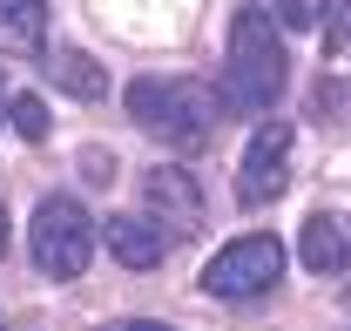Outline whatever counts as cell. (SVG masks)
I'll return each instance as SVG.
<instances>
[{
  "label": "cell",
  "mask_w": 351,
  "mask_h": 331,
  "mask_svg": "<svg viewBox=\"0 0 351 331\" xmlns=\"http://www.w3.org/2000/svg\"><path fill=\"white\" fill-rule=\"evenodd\" d=\"M41 68L54 75V88L75 95V102H101V95H108V68H101L88 47H54V54H41Z\"/></svg>",
  "instance_id": "obj_9"
},
{
  "label": "cell",
  "mask_w": 351,
  "mask_h": 331,
  "mask_svg": "<svg viewBox=\"0 0 351 331\" xmlns=\"http://www.w3.org/2000/svg\"><path fill=\"white\" fill-rule=\"evenodd\" d=\"M142 203H149V223L162 237H196L203 230V190L189 169H149L142 176Z\"/></svg>",
  "instance_id": "obj_6"
},
{
  "label": "cell",
  "mask_w": 351,
  "mask_h": 331,
  "mask_svg": "<svg viewBox=\"0 0 351 331\" xmlns=\"http://www.w3.org/2000/svg\"><path fill=\"white\" fill-rule=\"evenodd\" d=\"M284 277V244L277 237H237L203 264V290L210 297H263V290Z\"/></svg>",
  "instance_id": "obj_4"
},
{
  "label": "cell",
  "mask_w": 351,
  "mask_h": 331,
  "mask_svg": "<svg viewBox=\"0 0 351 331\" xmlns=\"http://www.w3.org/2000/svg\"><path fill=\"white\" fill-rule=\"evenodd\" d=\"M291 122H263L250 135V149H243V169H237V203L243 209H263L284 196V183H291Z\"/></svg>",
  "instance_id": "obj_5"
},
{
  "label": "cell",
  "mask_w": 351,
  "mask_h": 331,
  "mask_svg": "<svg viewBox=\"0 0 351 331\" xmlns=\"http://www.w3.org/2000/svg\"><path fill=\"white\" fill-rule=\"evenodd\" d=\"M217 109L223 102L203 82H135L129 88V115L149 135H162L169 149H203L217 135V122H223Z\"/></svg>",
  "instance_id": "obj_2"
},
{
  "label": "cell",
  "mask_w": 351,
  "mask_h": 331,
  "mask_svg": "<svg viewBox=\"0 0 351 331\" xmlns=\"http://www.w3.org/2000/svg\"><path fill=\"white\" fill-rule=\"evenodd\" d=\"M108 331H169V325H156V318H122V325H108Z\"/></svg>",
  "instance_id": "obj_15"
},
{
  "label": "cell",
  "mask_w": 351,
  "mask_h": 331,
  "mask_svg": "<svg viewBox=\"0 0 351 331\" xmlns=\"http://www.w3.org/2000/svg\"><path fill=\"white\" fill-rule=\"evenodd\" d=\"M311 109H317V115H331V122H351V82L324 75V82L311 88Z\"/></svg>",
  "instance_id": "obj_11"
},
{
  "label": "cell",
  "mask_w": 351,
  "mask_h": 331,
  "mask_svg": "<svg viewBox=\"0 0 351 331\" xmlns=\"http://www.w3.org/2000/svg\"><path fill=\"white\" fill-rule=\"evenodd\" d=\"M7 122L21 128L27 142H41V135H47V102H41V95H14V109H7Z\"/></svg>",
  "instance_id": "obj_12"
},
{
  "label": "cell",
  "mask_w": 351,
  "mask_h": 331,
  "mask_svg": "<svg viewBox=\"0 0 351 331\" xmlns=\"http://www.w3.org/2000/svg\"><path fill=\"white\" fill-rule=\"evenodd\" d=\"M47 0H0V54H41Z\"/></svg>",
  "instance_id": "obj_10"
},
{
  "label": "cell",
  "mask_w": 351,
  "mask_h": 331,
  "mask_svg": "<svg viewBox=\"0 0 351 331\" xmlns=\"http://www.w3.org/2000/svg\"><path fill=\"white\" fill-rule=\"evenodd\" d=\"M82 169L95 176V183H108V176H115V156H101V149H88V156H82Z\"/></svg>",
  "instance_id": "obj_14"
},
{
  "label": "cell",
  "mask_w": 351,
  "mask_h": 331,
  "mask_svg": "<svg viewBox=\"0 0 351 331\" xmlns=\"http://www.w3.org/2000/svg\"><path fill=\"white\" fill-rule=\"evenodd\" d=\"M298 257H304V271H317V277L351 271V209H317V216H304Z\"/></svg>",
  "instance_id": "obj_7"
},
{
  "label": "cell",
  "mask_w": 351,
  "mask_h": 331,
  "mask_svg": "<svg viewBox=\"0 0 351 331\" xmlns=\"http://www.w3.org/2000/svg\"><path fill=\"white\" fill-rule=\"evenodd\" d=\"M101 244L115 264H129V271H156L162 257H169V237L149 223V216H108L101 223Z\"/></svg>",
  "instance_id": "obj_8"
},
{
  "label": "cell",
  "mask_w": 351,
  "mask_h": 331,
  "mask_svg": "<svg viewBox=\"0 0 351 331\" xmlns=\"http://www.w3.org/2000/svg\"><path fill=\"white\" fill-rule=\"evenodd\" d=\"M351 41V0H324V47Z\"/></svg>",
  "instance_id": "obj_13"
},
{
  "label": "cell",
  "mask_w": 351,
  "mask_h": 331,
  "mask_svg": "<svg viewBox=\"0 0 351 331\" xmlns=\"http://www.w3.org/2000/svg\"><path fill=\"white\" fill-rule=\"evenodd\" d=\"M284 88V34L270 27L263 7H237L230 21V61H223V88L217 102L237 115H263Z\"/></svg>",
  "instance_id": "obj_1"
},
{
  "label": "cell",
  "mask_w": 351,
  "mask_h": 331,
  "mask_svg": "<svg viewBox=\"0 0 351 331\" xmlns=\"http://www.w3.org/2000/svg\"><path fill=\"white\" fill-rule=\"evenodd\" d=\"M0 109H14V95H7V75H0Z\"/></svg>",
  "instance_id": "obj_16"
},
{
  "label": "cell",
  "mask_w": 351,
  "mask_h": 331,
  "mask_svg": "<svg viewBox=\"0 0 351 331\" xmlns=\"http://www.w3.org/2000/svg\"><path fill=\"white\" fill-rule=\"evenodd\" d=\"M0 250H7V203H0Z\"/></svg>",
  "instance_id": "obj_17"
},
{
  "label": "cell",
  "mask_w": 351,
  "mask_h": 331,
  "mask_svg": "<svg viewBox=\"0 0 351 331\" xmlns=\"http://www.w3.org/2000/svg\"><path fill=\"white\" fill-rule=\"evenodd\" d=\"M34 264H41L54 284H68V277H82L88 257H95V223H88V209L75 203V196H41V209H34Z\"/></svg>",
  "instance_id": "obj_3"
}]
</instances>
